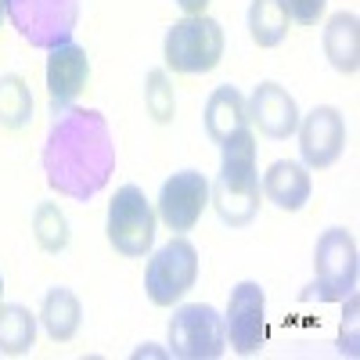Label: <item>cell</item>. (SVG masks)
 Returning a JSON list of instances; mask_svg holds the SVG:
<instances>
[{
    "instance_id": "cell-27",
    "label": "cell",
    "mask_w": 360,
    "mask_h": 360,
    "mask_svg": "<svg viewBox=\"0 0 360 360\" xmlns=\"http://www.w3.org/2000/svg\"><path fill=\"white\" fill-rule=\"evenodd\" d=\"M0 295H4V274H0Z\"/></svg>"
},
{
    "instance_id": "cell-18",
    "label": "cell",
    "mask_w": 360,
    "mask_h": 360,
    "mask_svg": "<svg viewBox=\"0 0 360 360\" xmlns=\"http://www.w3.org/2000/svg\"><path fill=\"white\" fill-rule=\"evenodd\" d=\"M37 324L40 317L22 307V303H0V353L22 356L37 342Z\"/></svg>"
},
{
    "instance_id": "cell-12",
    "label": "cell",
    "mask_w": 360,
    "mask_h": 360,
    "mask_svg": "<svg viewBox=\"0 0 360 360\" xmlns=\"http://www.w3.org/2000/svg\"><path fill=\"white\" fill-rule=\"evenodd\" d=\"M47 105H51V115L65 112L90 79V58L79 44H62V47H51L47 51Z\"/></svg>"
},
{
    "instance_id": "cell-24",
    "label": "cell",
    "mask_w": 360,
    "mask_h": 360,
    "mask_svg": "<svg viewBox=\"0 0 360 360\" xmlns=\"http://www.w3.org/2000/svg\"><path fill=\"white\" fill-rule=\"evenodd\" d=\"M281 8L288 11V18L295 25H317L324 8H328V0H281Z\"/></svg>"
},
{
    "instance_id": "cell-21",
    "label": "cell",
    "mask_w": 360,
    "mask_h": 360,
    "mask_svg": "<svg viewBox=\"0 0 360 360\" xmlns=\"http://www.w3.org/2000/svg\"><path fill=\"white\" fill-rule=\"evenodd\" d=\"M33 238H37V245L44 252H51V256L69 249L72 231H69V217L62 213V205H58V202H40L33 209Z\"/></svg>"
},
{
    "instance_id": "cell-10",
    "label": "cell",
    "mask_w": 360,
    "mask_h": 360,
    "mask_svg": "<svg viewBox=\"0 0 360 360\" xmlns=\"http://www.w3.org/2000/svg\"><path fill=\"white\" fill-rule=\"evenodd\" d=\"M299 155L307 169H328L346 152V119L335 105H317L299 115Z\"/></svg>"
},
{
    "instance_id": "cell-1",
    "label": "cell",
    "mask_w": 360,
    "mask_h": 360,
    "mask_svg": "<svg viewBox=\"0 0 360 360\" xmlns=\"http://www.w3.org/2000/svg\"><path fill=\"white\" fill-rule=\"evenodd\" d=\"M40 162L51 191H58L62 198L90 202L94 195H101L115 173V141L108 119L98 108L79 105L58 112L47 127Z\"/></svg>"
},
{
    "instance_id": "cell-11",
    "label": "cell",
    "mask_w": 360,
    "mask_h": 360,
    "mask_svg": "<svg viewBox=\"0 0 360 360\" xmlns=\"http://www.w3.org/2000/svg\"><path fill=\"white\" fill-rule=\"evenodd\" d=\"M205 205H209V180L198 169H180V173H173L166 184H162L155 217L173 234H188L202 220Z\"/></svg>"
},
{
    "instance_id": "cell-4",
    "label": "cell",
    "mask_w": 360,
    "mask_h": 360,
    "mask_svg": "<svg viewBox=\"0 0 360 360\" xmlns=\"http://www.w3.org/2000/svg\"><path fill=\"white\" fill-rule=\"evenodd\" d=\"M356 278H360L356 238L346 227H328L314 245V285L303 292V299L342 303L346 295L356 292Z\"/></svg>"
},
{
    "instance_id": "cell-8",
    "label": "cell",
    "mask_w": 360,
    "mask_h": 360,
    "mask_svg": "<svg viewBox=\"0 0 360 360\" xmlns=\"http://www.w3.org/2000/svg\"><path fill=\"white\" fill-rule=\"evenodd\" d=\"M169 353L180 360H217L227 353V328L217 307L184 303L169 317Z\"/></svg>"
},
{
    "instance_id": "cell-7",
    "label": "cell",
    "mask_w": 360,
    "mask_h": 360,
    "mask_svg": "<svg viewBox=\"0 0 360 360\" xmlns=\"http://www.w3.org/2000/svg\"><path fill=\"white\" fill-rule=\"evenodd\" d=\"M198 281V249L184 234L169 238L162 249L152 252L144 266V292L152 307H173L180 303Z\"/></svg>"
},
{
    "instance_id": "cell-9",
    "label": "cell",
    "mask_w": 360,
    "mask_h": 360,
    "mask_svg": "<svg viewBox=\"0 0 360 360\" xmlns=\"http://www.w3.org/2000/svg\"><path fill=\"white\" fill-rule=\"evenodd\" d=\"M224 328L238 356H256L266 346V292L259 281H238L231 288Z\"/></svg>"
},
{
    "instance_id": "cell-13",
    "label": "cell",
    "mask_w": 360,
    "mask_h": 360,
    "mask_svg": "<svg viewBox=\"0 0 360 360\" xmlns=\"http://www.w3.org/2000/svg\"><path fill=\"white\" fill-rule=\"evenodd\" d=\"M245 108H249V123L270 141H288L299 130V105L274 79H263L252 90V98H245Z\"/></svg>"
},
{
    "instance_id": "cell-23",
    "label": "cell",
    "mask_w": 360,
    "mask_h": 360,
    "mask_svg": "<svg viewBox=\"0 0 360 360\" xmlns=\"http://www.w3.org/2000/svg\"><path fill=\"white\" fill-rule=\"evenodd\" d=\"M342 303H346V314H342V328H339V353L353 360L360 353V339H356V317H360L356 314V292L346 295Z\"/></svg>"
},
{
    "instance_id": "cell-26",
    "label": "cell",
    "mask_w": 360,
    "mask_h": 360,
    "mask_svg": "<svg viewBox=\"0 0 360 360\" xmlns=\"http://www.w3.org/2000/svg\"><path fill=\"white\" fill-rule=\"evenodd\" d=\"M4 18H8V15H4V0H0V22H4Z\"/></svg>"
},
{
    "instance_id": "cell-19",
    "label": "cell",
    "mask_w": 360,
    "mask_h": 360,
    "mask_svg": "<svg viewBox=\"0 0 360 360\" xmlns=\"http://www.w3.org/2000/svg\"><path fill=\"white\" fill-rule=\"evenodd\" d=\"M33 123V90L18 72L0 76V127L4 130H25Z\"/></svg>"
},
{
    "instance_id": "cell-22",
    "label": "cell",
    "mask_w": 360,
    "mask_h": 360,
    "mask_svg": "<svg viewBox=\"0 0 360 360\" xmlns=\"http://www.w3.org/2000/svg\"><path fill=\"white\" fill-rule=\"evenodd\" d=\"M144 108L148 115L155 119L159 127L173 123V115H176V94H173V79L166 69H152L144 76Z\"/></svg>"
},
{
    "instance_id": "cell-20",
    "label": "cell",
    "mask_w": 360,
    "mask_h": 360,
    "mask_svg": "<svg viewBox=\"0 0 360 360\" xmlns=\"http://www.w3.org/2000/svg\"><path fill=\"white\" fill-rule=\"evenodd\" d=\"M288 11L281 8V0H252L249 4V37L256 47H278L288 37Z\"/></svg>"
},
{
    "instance_id": "cell-25",
    "label": "cell",
    "mask_w": 360,
    "mask_h": 360,
    "mask_svg": "<svg viewBox=\"0 0 360 360\" xmlns=\"http://www.w3.org/2000/svg\"><path fill=\"white\" fill-rule=\"evenodd\" d=\"M176 8L184 11V15H205L209 0H176Z\"/></svg>"
},
{
    "instance_id": "cell-15",
    "label": "cell",
    "mask_w": 360,
    "mask_h": 360,
    "mask_svg": "<svg viewBox=\"0 0 360 360\" xmlns=\"http://www.w3.org/2000/svg\"><path fill=\"white\" fill-rule=\"evenodd\" d=\"M321 47L328 65L342 76H356L360 69V18L356 11H335L332 18L324 22L321 33Z\"/></svg>"
},
{
    "instance_id": "cell-2",
    "label": "cell",
    "mask_w": 360,
    "mask_h": 360,
    "mask_svg": "<svg viewBox=\"0 0 360 360\" xmlns=\"http://www.w3.org/2000/svg\"><path fill=\"white\" fill-rule=\"evenodd\" d=\"M259 169H256V134L242 127L220 144V176L209 184V205L227 227H249L259 217Z\"/></svg>"
},
{
    "instance_id": "cell-3",
    "label": "cell",
    "mask_w": 360,
    "mask_h": 360,
    "mask_svg": "<svg viewBox=\"0 0 360 360\" xmlns=\"http://www.w3.org/2000/svg\"><path fill=\"white\" fill-rule=\"evenodd\" d=\"M224 25L209 15H184L166 29L162 40V58L166 69L180 76H202L213 72L224 58Z\"/></svg>"
},
{
    "instance_id": "cell-14",
    "label": "cell",
    "mask_w": 360,
    "mask_h": 360,
    "mask_svg": "<svg viewBox=\"0 0 360 360\" xmlns=\"http://www.w3.org/2000/svg\"><path fill=\"white\" fill-rule=\"evenodd\" d=\"M259 191L270 205H278L281 213H299L314 195V180H310V169L303 162L278 159V162L266 166V173L259 180Z\"/></svg>"
},
{
    "instance_id": "cell-6",
    "label": "cell",
    "mask_w": 360,
    "mask_h": 360,
    "mask_svg": "<svg viewBox=\"0 0 360 360\" xmlns=\"http://www.w3.org/2000/svg\"><path fill=\"white\" fill-rule=\"evenodd\" d=\"M4 15L29 47H62L79 25V0H4Z\"/></svg>"
},
{
    "instance_id": "cell-5",
    "label": "cell",
    "mask_w": 360,
    "mask_h": 360,
    "mask_svg": "<svg viewBox=\"0 0 360 360\" xmlns=\"http://www.w3.org/2000/svg\"><path fill=\"white\" fill-rule=\"evenodd\" d=\"M155 205L144 198V191L137 184H123L112 202H108V220H105V234L108 245L127 256V259H141L152 252L155 245Z\"/></svg>"
},
{
    "instance_id": "cell-16",
    "label": "cell",
    "mask_w": 360,
    "mask_h": 360,
    "mask_svg": "<svg viewBox=\"0 0 360 360\" xmlns=\"http://www.w3.org/2000/svg\"><path fill=\"white\" fill-rule=\"evenodd\" d=\"M202 123H205V134L213 144H224L231 134H238L242 127H249V108H245V98L242 90L224 83L217 86L205 101V112H202Z\"/></svg>"
},
{
    "instance_id": "cell-17",
    "label": "cell",
    "mask_w": 360,
    "mask_h": 360,
    "mask_svg": "<svg viewBox=\"0 0 360 360\" xmlns=\"http://www.w3.org/2000/svg\"><path fill=\"white\" fill-rule=\"evenodd\" d=\"M40 324L44 332L54 339V342H69L76 339L79 324H83V307H79V295L65 285H54L47 288L44 303H40Z\"/></svg>"
}]
</instances>
